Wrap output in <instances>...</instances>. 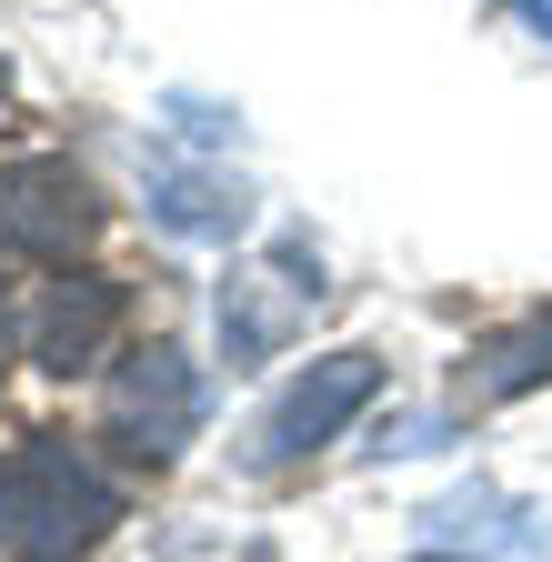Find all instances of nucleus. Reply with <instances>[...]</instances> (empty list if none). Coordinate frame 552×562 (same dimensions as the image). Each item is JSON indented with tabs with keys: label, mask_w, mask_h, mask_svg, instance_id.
Wrapping results in <instances>:
<instances>
[{
	"label": "nucleus",
	"mask_w": 552,
	"mask_h": 562,
	"mask_svg": "<svg viewBox=\"0 0 552 562\" xmlns=\"http://www.w3.org/2000/svg\"><path fill=\"white\" fill-rule=\"evenodd\" d=\"M111 522H121V482H111L81 442L41 432V442L11 452V532H21L31 552L71 562V552H91Z\"/></svg>",
	"instance_id": "f257e3e1"
},
{
	"label": "nucleus",
	"mask_w": 552,
	"mask_h": 562,
	"mask_svg": "<svg viewBox=\"0 0 552 562\" xmlns=\"http://www.w3.org/2000/svg\"><path fill=\"white\" fill-rule=\"evenodd\" d=\"M372 392H382V351H322V362L292 372L282 402L251 422V472H292V462H312Z\"/></svg>",
	"instance_id": "f03ea898"
},
{
	"label": "nucleus",
	"mask_w": 552,
	"mask_h": 562,
	"mask_svg": "<svg viewBox=\"0 0 552 562\" xmlns=\"http://www.w3.org/2000/svg\"><path fill=\"white\" fill-rule=\"evenodd\" d=\"M101 432H111L131 462H181V452H191V432H201V372H191L181 341H151V351H131V362L111 372Z\"/></svg>",
	"instance_id": "7ed1b4c3"
},
{
	"label": "nucleus",
	"mask_w": 552,
	"mask_h": 562,
	"mask_svg": "<svg viewBox=\"0 0 552 562\" xmlns=\"http://www.w3.org/2000/svg\"><path fill=\"white\" fill-rule=\"evenodd\" d=\"M312 302H322L312 241H282V251H271V271H232V281H222V351H232V372L271 362V351L302 331Z\"/></svg>",
	"instance_id": "20e7f679"
},
{
	"label": "nucleus",
	"mask_w": 552,
	"mask_h": 562,
	"mask_svg": "<svg viewBox=\"0 0 552 562\" xmlns=\"http://www.w3.org/2000/svg\"><path fill=\"white\" fill-rule=\"evenodd\" d=\"M91 232V181L71 161H0V251L71 261Z\"/></svg>",
	"instance_id": "39448f33"
},
{
	"label": "nucleus",
	"mask_w": 552,
	"mask_h": 562,
	"mask_svg": "<svg viewBox=\"0 0 552 562\" xmlns=\"http://www.w3.org/2000/svg\"><path fill=\"white\" fill-rule=\"evenodd\" d=\"M121 312H131V292H121L111 271H60L50 292L31 302L21 341H31L41 372H91L101 351H111V331H121Z\"/></svg>",
	"instance_id": "423d86ee"
},
{
	"label": "nucleus",
	"mask_w": 552,
	"mask_h": 562,
	"mask_svg": "<svg viewBox=\"0 0 552 562\" xmlns=\"http://www.w3.org/2000/svg\"><path fill=\"white\" fill-rule=\"evenodd\" d=\"M151 222L181 232V241H241L251 191L212 161H151Z\"/></svg>",
	"instance_id": "0eeeda50"
},
{
	"label": "nucleus",
	"mask_w": 552,
	"mask_h": 562,
	"mask_svg": "<svg viewBox=\"0 0 552 562\" xmlns=\"http://www.w3.org/2000/svg\"><path fill=\"white\" fill-rule=\"evenodd\" d=\"M552 382V312H532V322H512V331H493V341H472V362H462V412H493V402H522V392H542Z\"/></svg>",
	"instance_id": "6e6552de"
},
{
	"label": "nucleus",
	"mask_w": 552,
	"mask_h": 562,
	"mask_svg": "<svg viewBox=\"0 0 552 562\" xmlns=\"http://www.w3.org/2000/svg\"><path fill=\"white\" fill-rule=\"evenodd\" d=\"M442 542H512V552H552V513L542 503H512V492H493V482H472V492H452V503H432L423 513Z\"/></svg>",
	"instance_id": "1a4fd4ad"
},
{
	"label": "nucleus",
	"mask_w": 552,
	"mask_h": 562,
	"mask_svg": "<svg viewBox=\"0 0 552 562\" xmlns=\"http://www.w3.org/2000/svg\"><path fill=\"white\" fill-rule=\"evenodd\" d=\"M0 532H11V462H0Z\"/></svg>",
	"instance_id": "9d476101"
},
{
	"label": "nucleus",
	"mask_w": 552,
	"mask_h": 562,
	"mask_svg": "<svg viewBox=\"0 0 552 562\" xmlns=\"http://www.w3.org/2000/svg\"><path fill=\"white\" fill-rule=\"evenodd\" d=\"M423 562H482V552H423Z\"/></svg>",
	"instance_id": "9b49d317"
},
{
	"label": "nucleus",
	"mask_w": 552,
	"mask_h": 562,
	"mask_svg": "<svg viewBox=\"0 0 552 562\" xmlns=\"http://www.w3.org/2000/svg\"><path fill=\"white\" fill-rule=\"evenodd\" d=\"M11 331H21V322H11V302H0V341H11Z\"/></svg>",
	"instance_id": "f8f14e48"
}]
</instances>
